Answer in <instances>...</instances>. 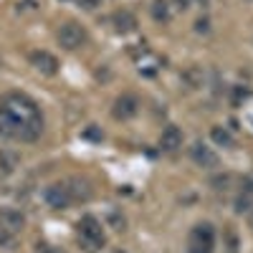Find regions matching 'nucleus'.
Listing matches in <instances>:
<instances>
[{
	"label": "nucleus",
	"instance_id": "1",
	"mask_svg": "<svg viewBox=\"0 0 253 253\" xmlns=\"http://www.w3.org/2000/svg\"><path fill=\"white\" fill-rule=\"evenodd\" d=\"M41 132H43V117L38 104L18 91L5 94L0 101V137L33 142L41 137Z\"/></svg>",
	"mask_w": 253,
	"mask_h": 253
},
{
	"label": "nucleus",
	"instance_id": "2",
	"mask_svg": "<svg viewBox=\"0 0 253 253\" xmlns=\"http://www.w3.org/2000/svg\"><path fill=\"white\" fill-rule=\"evenodd\" d=\"M76 230H79V243L84 246V251H89V253L104 248V243H107V238H104V228H101L99 218H94V215H84L76 223Z\"/></svg>",
	"mask_w": 253,
	"mask_h": 253
},
{
	"label": "nucleus",
	"instance_id": "3",
	"mask_svg": "<svg viewBox=\"0 0 253 253\" xmlns=\"http://www.w3.org/2000/svg\"><path fill=\"white\" fill-rule=\"evenodd\" d=\"M213 248H215V230L210 223H200L190 230L187 253H213Z\"/></svg>",
	"mask_w": 253,
	"mask_h": 253
},
{
	"label": "nucleus",
	"instance_id": "4",
	"mask_svg": "<svg viewBox=\"0 0 253 253\" xmlns=\"http://www.w3.org/2000/svg\"><path fill=\"white\" fill-rule=\"evenodd\" d=\"M56 38H58V46H61V48L76 51V48H81V46H86L89 33H86V28H84V26H79V23H74V20H69V23H63V26L58 28Z\"/></svg>",
	"mask_w": 253,
	"mask_h": 253
},
{
	"label": "nucleus",
	"instance_id": "5",
	"mask_svg": "<svg viewBox=\"0 0 253 253\" xmlns=\"http://www.w3.org/2000/svg\"><path fill=\"white\" fill-rule=\"evenodd\" d=\"M43 200H46V205L53 208V210H66V208L71 205V195H69L66 182H53V185H48V187L43 190Z\"/></svg>",
	"mask_w": 253,
	"mask_h": 253
},
{
	"label": "nucleus",
	"instance_id": "6",
	"mask_svg": "<svg viewBox=\"0 0 253 253\" xmlns=\"http://www.w3.org/2000/svg\"><path fill=\"white\" fill-rule=\"evenodd\" d=\"M112 114H114V119H119V122H129V119H134V117L139 114V99L132 96V94H122V96H117L114 107H112Z\"/></svg>",
	"mask_w": 253,
	"mask_h": 253
},
{
	"label": "nucleus",
	"instance_id": "7",
	"mask_svg": "<svg viewBox=\"0 0 253 253\" xmlns=\"http://www.w3.org/2000/svg\"><path fill=\"white\" fill-rule=\"evenodd\" d=\"M28 61H31V66L36 71H41L43 76H56L58 74V58L53 53H48V51H31Z\"/></svg>",
	"mask_w": 253,
	"mask_h": 253
},
{
	"label": "nucleus",
	"instance_id": "8",
	"mask_svg": "<svg viewBox=\"0 0 253 253\" xmlns=\"http://www.w3.org/2000/svg\"><path fill=\"white\" fill-rule=\"evenodd\" d=\"M190 157H193V162L198 165V167H203V170H215L218 167V155L210 150L208 144H203V142H195L193 147H190Z\"/></svg>",
	"mask_w": 253,
	"mask_h": 253
},
{
	"label": "nucleus",
	"instance_id": "9",
	"mask_svg": "<svg viewBox=\"0 0 253 253\" xmlns=\"http://www.w3.org/2000/svg\"><path fill=\"white\" fill-rule=\"evenodd\" d=\"M0 225L18 236L20 230L26 228V215L20 213L18 208H0Z\"/></svg>",
	"mask_w": 253,
	"mask_h": 253
},
{
	"label": "nucleus",
	"instance_id": "10",
	"mask_svg": "<svg viewBox=\"0 0 253 253\" xmlns=\"http://www.w3.org/2000/svg\"><path fill=\"white\" fill-rule=\"evenodd\" d=\"M66 187H69L71 203H89L91 195H94L89 180H84V177H71V180H66Z\"/></svg>",
	"mask_w": 253,
	"mask_h": 253
},
{
	"label": "nucleus",
	"instance_id": "11",
	"mask_svg": "<svg viewBox=\"0 0 253 253\" xmlns=\"http://www.w3.org/2000/svg\"><path fill=\"white\" fill-rule=\"evenodd\" d=\"M112 23H114V31L122 33V36L137 31V18H134L129 10H117V13L112 15Z\"/></svg>",
	"mask_w": 253,
	"mask_h": 253
},
{
	"label": "nucleus",
	"instance_id": "12",
	"mask_svg": "<svg viewBox=\"0 0 253 253\" xmlns=\"http://www.w3.org/2000/svg\"><path fill=\"white\" fill-rule=\"evenodd\" d=\"M160 147L165 152H175V150H180L182 147V132L177 129V126H165L162 129V137H160Z\"/></svg>",
	"mask_w": 253,
	"mask_h": 253
},
{
	"label": "nucleus",
	"instance_id": "13",
	"mask_svg": "<svg viewBox=\"0 0 253 253\" xmlns=\"http://www.w3.org/2000/svg\"><path fill=\"white\" fill-rule=\"evenodd\" d=\"M18 155L15 152H0V180H8L13 172H15V167H18Z\"/></svg>",
	"mask_w": 253,
	"mask_h": 253
},
{
	"label": "nucleus",
	"instance_id": "14",
	"mask_svg": "<svg viewBox=\"0 0 253 253\" xmlns=\"http://www.w3.org/2000/svg\"><path fill=\"white\" fill-rule=\"evenodd\" d=\"M152 18L157 23H167V20H170V5H167V0H155L152 3Z\"/></svg>",
	"mask_w": 253,
	"mask_h": 253
},
{
	"label": "nucleus",
	"instance_id": "15",
	"mask_svg": "<svg viewBox=\"0 0 253 253\" xmlns=\"http://www.w3.org/2000/svg\"><path fill=\"white\" fill-rule=\"evenodd\" d=\"M210 137H213V142L218 147H233V137H230V132L223 129V126H213V129H210Z\"/></svg>",
	"mask_w": 253,
	"mask_h": 253
},
{
	"label": "nucleus",
	"instance_id": "16",
	"mask_svg": "<svg viewBox=\"0 0 253 253\" xmlns=\"http://www.w3.org/2000/svg\"><path fill=\"white\" fill-rule=\"evenodd\" d=\"M0 248H8V251H13V248H15V233L5 230L3 225H0Z\"/></svg>",
	"mask_w": 253,
	"mask_h": 253
},
{
	"label": "nucleus",
	"instance_id": "17",
	"mask_svg": "<svg viewBox=\"0 0 253 253\" xmlns=\"http://www.w3.org/2000/svg\"><path fill=\"white\" fill-rule=\"evenodd\" d=\"M251 203H253V195L241 193V198L236 200V210H238V213H243V210H248V208H251Z\"/></svg>",
	"mask_w": 253,
	"mask_h": 253
},
{
	"label": "nucleus",
	"instance_id": "18",
	"mask_svg": "<svg viewBox=\"0 0 253 253\" xmlns=\"http://www.w3.org/2000/svg\"><path fill=\"white\" fill-rule=\"evenodd\" d=\"M38 251L41 253H63V251H56V246H51V243H38Z\"/></svg>",
	"mask_w": 253,
	"mask_h": 253
},
{
	"label": "nucleus",
	"instance_id": "19",
	"mask_svg": "<svg viewBox=\"0 0 253 253\" xmlns=\"http://www.w3.org/2000/svg\"><path fill=\"white\" fill-rule=\"evenodd\" d=\"M76 3H79L81 8H86V10H94V8L99 5V0H76Z\"/></svg>",
	"mask_w": 253,
	"mask_h": 253
},
{
	"label": "nucleus",
	"instance_id": "20",
	"mask_svg": "<svg viewBox=\"0 0 253 253\" xmlns=\"http://www.w3.org/2000/svg\"><path fill=\"white\" fill-rule=\"evenodd\" d=\"M243 193L253 195V177H246V180H243Z\"/></svg>",
	"mask_w": 253,
	"mask_h": 253
},
{
	"label": "nucleus",
	"instance_id": "21",
	"mask_svg": "<svg viewBox=\"0 0 253 253\" xmlns=\"http://www.w3.org/2000/svg\"><path fill=\"white\" fill-rule=\"evenodd\" d=\"M195 31H198V33H205V31H208V20H198V23H195Z\"/></svg>",
	"mask_w": 253,
	"mask_h": 253
},
{
	"label": "nucleus",
	"instance_id": "22",
	"mask_svg": "<svg viewBox=\"0 0 253 253\" xmlns=\"http://www.w3.org/2000/svg\"><path fill=\"white\" fill-rule=\"evenodd\" d=\"M175 3H177L180 10H187V8H190V0H175Z\"/></svg>",
	"mask_w": 253,
	"mask_h": 253
},
{
	"label": "nucleus",
	"instance_id": "23",
	"mask_svg": "<svg viewBox=\"0 0 253 253\" xmlns=\"http://www.w3.org/2000/svg\"><path fill=\"white\" fill-rule=\"evenodd\" d=\"M198 3H200V5H208V0H198Z\"/></svg>",
	"mask_w": 253,
	"mask_h": 253
},
{
	"label": "nucleus",
	"instance_id": "24",
	"mask_svg": "<svg viewBox=\"0 0 253 253\" xmlns=\"http://www.w3.org/2000/svg\"><path fill=\"white\" fill-rule=\"evenodd\" d=\"M251 228H253V213H251Z\"/></svg>",
	"mask_w": 253,
	"mask_h": 253
}]
</instances>
